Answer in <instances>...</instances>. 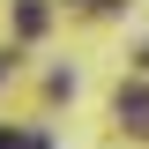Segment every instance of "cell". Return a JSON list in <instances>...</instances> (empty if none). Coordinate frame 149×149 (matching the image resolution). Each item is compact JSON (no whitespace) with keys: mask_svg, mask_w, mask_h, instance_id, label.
<instances>
[{"mask_svg":"<svg viewBox=\"0 0 149 149\" xmlns=\"http://www.w3.org/2000/svg\"><path fill=\"white\" fill-rule=\"evenodd\" d=\"M119 119L149 134V90H119Z\"/></svg>","mask_w":149,"mask_h":149,"instance_id":"1","label":"cell"}]
</instances>
